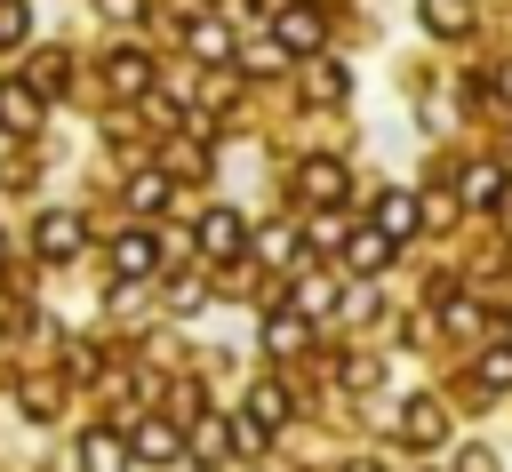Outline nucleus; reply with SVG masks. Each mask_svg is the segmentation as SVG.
Segmentation results:
<instances>
[{
    "instance_id": "13",
    "label": "nucleus",
    "mask_w": 512,
    "mask_h": 472,
    "mask_svg": "<svg viewBox=\"0 0 512 472\" xmlns=\"http://www.w3.org/2000/svg\"><path fill=\"white\" fill-rule=\"evenodd\" d=\"M296 192H304V200H344V168H336V160H304V168H296Z\"/></svg>"
},
{
    "instance_id": "25",
    "label": "nucleus",
    "mask_w": 512,
    "mask_h": 472,
    "mask_svg": "<svg viewBox=\"0 0 512 472\" xmlns=\"http://www.w3.org/2000/svg\"><path fill=\"white\" fill-rule=\"evenodd\" d=\"M480 384H496V392H504V384H512V352H488V360H480Z\"/></svg>"
},
{
    "instance_id": "29",
    "label": "nucleus",
    "mask_w": 512,
    "mask_h": 472,
    "mask_svg": "<svg viewBox=\"0 0 512 472\" xmlns=\"http://www.w3.org/2000/svg\"><path fill=\"white\" fill-rule=\"evenodd\" d=\"M0 264H8V240H0Z\"/></svg>"
},
{
    "instance_id": "20",
    "label": "nucleus",
    "mask_w": 512,
    "mask_h": 472,
    "mask_svg": "<svg viewBox=\"0 0 512 472\" xmlns=\"http://www.w3.org/2000/svg\"><path fill=\"white\" fill-rule=\"evenodd\" d=\"M264 344L272 352H304V312H272L264 320Z\"/></svg>"
},
{
    "instance_id": "21",
    "label": "nucleus",
    "mask_w": 512,
    "mask_h": 472,
    "mask_svg": "<svg viewBox=\"0 0 512 472\" xmlns=\"http://www.w3.org/2000/svg\"><path fill=\"white\" fill-rule=\"evenodd\" d=\"M16 408H24L32 424H40V416H56V384H48V376H32V384L16 392Z\"/></svg>"
},
{
    "instance_id": "27",
    "label": "nucleus",
    "mask_w": 512,
    "mask_h": 472,
    "mask_svg": "<svg viewBox=\"0 0 512 472\" xmlns=\"http://www.w3.org/2000/svg\"><path fill=\"white\" fill-rule=\"evenodd\" d=\"M464 472H496V456H464Z\"/></svg>"
},
{
    "instance_id": "15",
    "label": "nucleus",
    "mask_w": 512,
    "mask_h": 472,
    "mask_svg": "<svg viewBox=\"0 0 512 472\" xmlns=\"http://www.w3.org/2000/svg\"><path fill=\"white\" fill-rule=\"evenodd\" d=\"M248 424H256V432H280V424H288V392H280V384H256V392H248Z\"/></svg>"
},
{
    "instance_id": "1",
    "label": "nucleus",
    "mask_w": 512,
    "mask_h": 472,
    "mask_svg": "<svg viewBox=\"0 0 512 472\" xmlns=\"http://www.w3.org/2000/svg\"><path fill=\"white\" fill-rule=\"evenodd\" d=\"M80 240H88V224H80L72 208H48V216L32 224V248H40L48 264H72V256H80Z\"/></svg>"
},
{
    "instance_id": "11",
    "label": "nucleus",
    "mask_w": 512,
    "mask_h": 472,
    "mask_svg": "<svg viewBox=\"0 0 512 472\" xmlns=\"http://www.w3.org/2000/svg\"><path fill=\"white\" fill-rule=\"evenodd\" d=\"M392 248H400V240H392L384 224H368V232H352V240H344V264H352V272H376Z\"/></svg>"
},
{
    "instance_id": "26",
    "label": "nucleus",
    "mask_w": 512,
    "mask_h": 472,
    "mask_svg": "<svg viewBox=\"0 0 512 472\" xmlns=\"http://www.w3.org/2000/svg\"><path fill=\"white\" fill-rule=\"evenodd\" d=\"M96 16H104V24H136V16H144V0H96Z\"/></svg>"
},
{
    "instance_id": "16",
    "label": "nucleus",
    "mask_w": 512,
    "mask_h": 472,
    "mask_svg": "<svg viewBox=\"0 0 512 472\" xmlns=\"http://www.w3.org/2000/svg\"><path fill=\"white\" fill-rule=\"evenodd\" d=\"M416 16H424V32H440V40H456V32L472 24V8H464V0H416Z\"/></svg>"
},
{
    "instance_id": "3",
    "label": "nucleus",
    "mask_w": 512,
    "mask_h": 472,
    "mask_svg": "<svg viewBox=\"0 0 512 472\" xmlns=\"http://www.w3.org/2000/svg\"><path fill=\"white\" fill-rule=\"evenodd\" d=\"M184 456H192V464H224V456H240V424L200 416V424H192V440H184Z\"/></svg>"
},
{
    "instance_id": "2",
    "label": "nucleus",
    "mask_w": 512,
    "mask_h": 472,
    "mask_svg": "<svg viewBox=\"0 0 512 472\" xmlns=\"http://www.w3.org/2000/svg\"><path fill=\"white\" fill-rule=\"evenodd\" d=\"M240 248H248V224H240V208H208V216H200V256L232 264Z\"/></svg>"
},
{
    "instance_id": "4",
    "label": "nucleus",
    "mask_w": 512,
    "mask_h": 472,
    "mask_svg": "<svg viewBox=\"0 0 512 472\" xmlns=\"http://www.w3.org/2000/svg\"><path fill=\"white\" fill-rule=\"evenodd\" d=\"M40 112H48V96H40L32 80H0V128L32 136V128H40Z\"/></svg>"
},
{
    "instance_id": "5",
    "label": "nucleus",
    "mask_w": 512,
    "mask_h": 472,
    "mask_svg": "<svg viewBox=\"0 0 512 472\" xmlns=\"http://www.w3.org/2000/svg\"><path fill=\"white\" fill-rule=\"evenodd\" d=\"M320 32H328V24H320V8H280V16H272V40H280L288 56H312V48H320Z\"/></svg>"
},
{
    "instance_id": "18",
    "label": "nucleus",
    "mask_w": 512,
    "mask_h": 472,
    "mask_svg": "<svg viewBox=\"0 0 512 472\" xmlns=\"http://www.w3.org/2000/svg\"><path fill=\"white\" fill-rule=\"evenodd\" d=\"M128 208H136V216H160V208H168V176H160V168L128 176Z\"/></svg>"
},
{
    "instance_id": "24",
    "label": "nucleus",
    "mask_w": 512,
    "mask_h": 472,
    "mask_svg": "<svg viewBox=\"0 0 512 472\" xmlns=\"http://www.w3.org/2000/svg\"><path fill=\"white\" fill-rule=\"evenodd\" d=\"M264 264H296V232H288V224L264 232Z\"/></svg>"
},
{
    "instance_id": "10",
    "label": "nucleus",
    "mask_w": 512,
    "mask_h": 472,
    "mask_svg": "<svg viewBox=\"0 0 512 472\" xmlns=\"http://www.w3.org/2000/svg\"><path fill=\"white\" fill-rule=\"evenodd\" d=\"M104 80H112L120 96H144V88H152V56H144V48H120V56L104 64Z\"/></svg>"
},
{
    "instance_id": "17",
    "label": "nucleus",
    "mask_w": 512,
    "mask_h": 472,
    "mask_svg": "<svg viewBox=\"0 0 512 472\" xmlns=\"http://www.w3.org/2000/svg\"><path fill=\"white\" fill-rule=\"evenodd\" d=\"M464 200H472V208H496V200H504V168H496V160L464 168Z\"/></svg>"
},
{
    "instance_id": "6",
    "label": "nucleus",
    "mask_w": 512,
    "mask_h": 472,
    "mask_svg": "<svg viewBox=\"0 0 512 472\" xmlns=\"http://www.w3.org/2000/svg\"><path fill=\"white\" fill-rule=\"evenodd\" d=\"M112 272H120V280L160 272V240H152V232H120V240H112Z\"/></svg>"
},
{
    "instance_id": "28",
    "label": "nucleus",
    "mask_w": 512,
    "mask_h": 472,
    "mask_svg": "<svg viewBox=\"0 0 512 472\" xmlns=\"http://www.w3.org/2000/svg\"><path fill=\"white\" fill-rule=\"evenodd\" d=\"M344 472H376V464H344Z\"/></svg>"
},
{
    "instance_id": "12",
    "label": "nucleus",
    "mask_w": 512,
    "mask_h": 472,
    "mask_svg": "<svg viewBox=\"0 0 512 472\" xmlns=\"http://www.w3.org/2000/svg\"><path fill=\"white\" fill-rule=\"evenodd\" d=\"M400 432H408L416 448H432V440H448V416H440V400H408V408H400Z\"/></svg>"
},
{
    "instance_id": "19",
    "label": "nucleus",
    "mask_w": 512,
    "mask_h": 472,
    "mask_svg": "<svg viewBox=\"0 0 512 472\" xmlns=\"http://www.w3.org/2000/svg\"><path fill=\"white\" fill-rule=\"evenodd\" d=\"M296 312H304V320H328V312H336V280H320V272L296 280Z\"/></svg>"
},
{
    "instance_id": "8",
    "label": "nucleus",
    "mask_w": 512,
    "mask_h": 472,
    "mask_svg": "<svg viewBox=\"0 0 512 472\" xmlns=\"http://www.w3.org/2000/svg\"><path fill=\"white\" fill-rule=\"evenodd\" d=\"M128 440L120 432H80V472H128Z\"/></svg>"
},
{
    "instance_id": "7",
    "label": "nucleus",
    "mask_w": 512,
    "mask_h": 472,
    "mask_svg": "<svg viewBox=\"0 0 512 472\" xmlns=\"http://www.w3.org/2000/svg\"><path fill=\"white\" fill-rule=\"evenodd\" d=\"M128 448H136L144 464H176V456H184V440H176V424H168V416H144Z\"/></svg>"
},
{
    "instance_id": "22",
    "label": "nucleus",
    "mask_w": 512,
    "mask_h": 472,
    "mask_svg": "<svg viewBox=\"0 0 512 472\" xmlns=\"http://www.w3.org/2000/svg\"><path fill=\"white\" fill-rule=\"evenodd\" d=\"M312 96L336 104V96H344V64H312Z\"/></svg>"
},
{
    "instance_id": "23",
    "label": "nucleus",
    "mask_w": 512,
    "mask_h": 472,
    "mask_svg": "<svg viewBox=\"0 0 512 472\" xmlns=\"http://www.w3.org/2000/svg\"><path fill=\"white\" fill-rule=\"evenodd\" d=\"M32 24H24V0H0V48H16Z\"/></svg>"
},
{
    "instance_id": "9",
    "label": "nucleus",
    "mask_w": 512,
    "mask_h": 472,
    "mask_svg": "<svg viewBox=\"0 0 512 472\" xmlns=\"http://www.w3.org/2000/svg\"><path fill=\"white\" fill-rule=\"evenodd\" d=\"M184 40H192V56H200V64H224V56H232V24H216V16H192V24H184Z\"/></svg>"
},
{
    "instance_id": "14",
    "label": "nucleus",
    "mask_w": 512,
    "mask_h": 472,
    "mask_svg": "<svg viewBox=\"0 0 512 472\" xmlns=\"http://www.w3.org/2000/svg\"><path fill=\"white\" fill-rule=\"evenodd\" d=\"M416 216H424V208H416V192H384V200H376V224H384L392 240H408V232H416Z\"/></svg>"
}]
</instances>
